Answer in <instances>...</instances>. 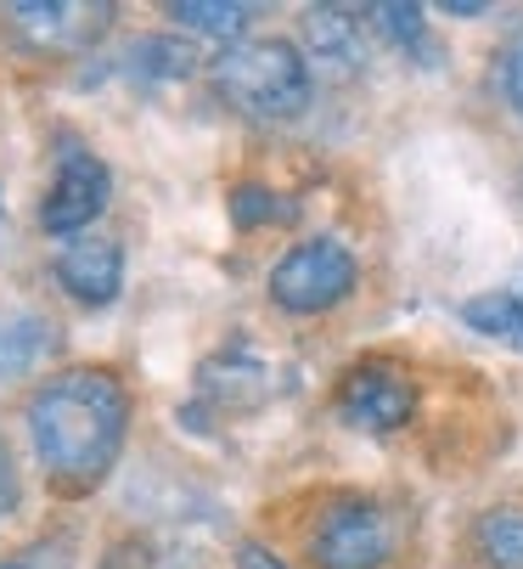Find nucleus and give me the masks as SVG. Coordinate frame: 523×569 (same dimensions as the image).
<instances>
[{"mask_svg":"<svg viewBox=\"0 0 523 569\" xmlns=\"http://www.w3.org/2000/svg\"><path fill=\"white\" fill-rule=\"evenodd\" d=\"M29 440L34 457L46 462V473L62 491H91L102 485L124 451L130 435V395L113 372L102 367H73L46 378L29 395Z\"/></svg>","mask_w":523,"mask_h":569,"instance_id":"f257e3e1","label":"nucleus"},{"mask_svg":"<svg viewBox=\"0 0 523 569\" xmlns=\"http://www.w3.org/2000/svg\"><path fill=\"white\" fill-rule=\"evenodd\" d=\"M214 86L253 119H299L315 97L310 57L293 40H242L214 57Z\"/></svg>","mask_w":523,"mask_h":569,"instance_id":"f03ea898","label":"nucleus"},{"mask_svg":"<svg viewBox=\"0 0 523 569\" xmlns=\"http://www.w3.org/2000/svg\"><path fill=\"white\" fill-rule=\"evenodd\" d=\"M355 254L343 249L338 237H304L271 266V299L293 316H315L349 299L355 288Z\"/></svg>","mask_w":523,"mask_h":569,"instance_id":"7ed1b4c3","label":"nucleus"},{"mask_svg":"<svg viewBox=\"0 0 523 569\" xmlns=\"http://www.w3.org/2000/svg\"><path fill=\"white\" fill-rule=\"evenodd\" d=\"M389 552H394V519L372 497H338L310 530L315 569H383Z\"/></svg>","mask_w":523,"mask_h":569,"instance_id":"20e7f679","label":"nucleus"},{"mask_svg":"<svg viewBox=\"0 0 523 569\" xmlns=\"http://www.w3.org/2000/svg\"><path fill=\"white\" fill-rule=\"evenodd\" d=\"M108 203H113L108 164L79 136H57V181H51V192L40 203V226L51 237H84Z\"/></svg>","mask_w":523,"mask_h":569,"instance_id":"39448f33","label":"nucleus"},{"mask_svg":"<svg viewBox=\"0 0 523 569\" xmlns=\"http://www.w3.org/2000/svg\"><path fill=\"white\" fill-rule=\"evenodd\" d=\"M338 412H343V423H355L366 435H394L416 412V383L394 361H361L338 383Z\"/></svg>","mask_w":523,"mask_h":569,"instance_id":"423d86ee","label":"nucleus"},{"mask_svg":"<svg viewBox=\"0 0 523 569\" xmlns=\"http://www.w3.org/2000/svg\"><path fill=\"white\" fill-rule=\"evenodd\" d=\"M0 18L34 51H84L108 34L113 7L108 0H23V7H7Z\"/></svg>","mask_w":523,"mask_h":569,"instance_id":"0eeeda50","label":"nucleus"},{"mask_svg":"<svg viewBox=\"0 0 523 569\" xmlns=\"http://www.w3.org/2000/svg\"><path fill=\"white\" fill-rule=\"evenodd\" d=\"M57 282H62V293H73L79 305H91V310H102V305H113L119 299V288H124V254H119V242L113 237H68L62 249H57Z\"/></svg>","mask_w":523,"mask_h":569,"instance_id":"6e6552de","label":"nucleus"},{"mask_svg":"<svg viewBox=\"0 0 523 569\" xmlns=\"http://www.w3.org/2000/svg\"><path fill=\"white\" fill-rule=\"evenodd\" d=\"M304 51L326 73H355L366 62V23L355 7H310L304 12Z\"/></svg>","mask_w":523,"mask_h":569,"instance_id":"1a4fd4ad","label":"nucleus"},{"mask_svg":"<svg viewBox=\"0 0 523 569\" xmlns=\"http://www.w3.org/2000/svg\"><path fill=\"white\" fill-rule=\"evenodd\" d=\"M462 321H467L473 333L495 339V345H512V350H523V299H517L512 288H495V293H479V299H467V305H462Z\"/></svg>","mask_w":523,"mask_h":569,"instance_id":"9d476101","label":"nucleus"},{"mask_svg":"<svg viewBox=\"0 0 523 569\" xmlns=\"http://www.w3.org/2000/svg\"><path fill=\"white\" fill-rule=\"evenodd\" d=\"M181 29H192V34H209V40H231V46H242V29H248V18H253V7H237V0H169L163 7Z\"/></svg>","mask_w":523,"mask_h":569,"instance_id":"9b49d317","label":"nucleus"},{"mask_svg":"<svg viewBox=\"0 0 523 569\" xmlns=\"http://www.w3.org/2000/svg\"><path fill=\"white\" fill-rule=\"evenodd\" d=\"M484 569H523V508H495L479 519V536H473Z\"/></svg>","mask_w":523,"mask_h":569,"instance_id":"f8f14e48","label":"nucleus"},{"mask_svg":"<svg viewBox=\"0 0 523 569\" xmlns=\"http://www.w3.org/2000/svg\"><path fill=\"white\" fill-rule=\"evenodd\" d=\"M51 345H57V328H51V321H40V316H12V321H0V372L34 367Z\"/></svg>","mask_w":523,"mask_h":569,"instance_id":"ddd939ff","label":"nucleus"},{"mask_svg":"<svg viewBox=\"0 0 523 569\" xmlns=\"http://www.w3.org/2000/svg\"><path fill=\"white\" fill-rule=\"evenodd\" d=\"M130 62H135V73H147V79H187V73H192V51H187L181 40H163V34L135 40Z\"/></svg>","mask_w":523,"mask_h":569,"instance_id":"4468645a","label":"nucleus"},{"mask_svg":"<svg viewBox=\"0 0 523 569\" xmlns=\"http://www.w3.org/2000/svg\"><path fill=\"white\" fill-rule=\"evenodd\" d=\"M293 214V203L288 198H276L271 187H237L231 192V220L242 226V231H253V226H271V220H288Z\"/></svg>","mask_w":523,"mask_h":569,"instance_id":"2eb2a0df","label":"nucleus"},{"mask_svg":"<svg viewBox=\"0 0 523 569\" xmlns=\"http://www.w3.org/2000/svg\"><path fill=\"white\" fill-rule=\"evenodd\" d=\"M400 51H428V23H422V7H394V0H389V7H372L366 12Z\"/></svg>","mask_w":523,"mask_h":569,"instance_id":"dca6fc26","label":"nucleus"},{"mask_svg":"<svg viewBox=\"0 0 523 569\" xmlns=\"http://www.w3.org/2000/svg\"><path fill=\"white\" fill-rule=\"evenodd\" d=\"M97 569H163V563H158V552H152L147 541H135V536H130V541H113V547L102 552V563H97Z\"/></svg>","mask_w":523,"mask_h":569,"instance_id":"f3484780","label":"nucleus"},{"mask_svg":"<svg viewBox=\"0 0 523 569\" xmlns=\"http://www.w3.org/2000/svg\"><path fill=\"white\" fill-rule=\"evenodd\" d=\"M12 508H18V468H12L7 440H0V519H7Z\"/></svg>","mask_w":523,"mask_h":569,"instance_id":"a211bd4d","label":"nucleus"},{"mask_svg":"<svg viewBox=\"0 0 523 569\" xmlns=\"http://www.w3.org/2000/svg\"><path fill=\"white\" fill-rule=\"evenodd\" d=\"M237 569H288L271 547H259V541H242L237 547Z\"/></svg>","mask_w":523,"mask_h":569,"instance_id":"6ab92c4d","label":"nucleus"},{"mask_svg":"<svg viewBox=\"0 0 523 569\" xmlns=\"http://www.w3.org/2000/svg\"><path fill=\"white\" fill-rule=\"evenodd\" d=\"M506 97H512V108L523 113V40H517V51L506 57Z\"/></svg>","mask_w":523,"mask_h":569,"instance_id":"aec40b11","label":"nucleus"},{"mask_svg":"<svg viewBox=\"0 0 523 569\" xmlns=\"http://www.w3.org/2000/svg\"><path fill=\"white\" fill-rule=\"evenodd\" d=\"M445 12L451 18H484L490 7H479V0H445Z\"/></svg>","mask_w":523,"mask_h":569,"instance_id":"412c9836","label":"nucleus"},{"mask_svg":"<svg viewBox=\"0 0 523 569\" xmlns=\"http://www.w3.org/2000/svg\"><path fill=\"white\" fill-rule=\"evenodd\" d=\"M512 293H517V299H523V271H517V282H512Z\"/></svg>","mask_w":523,"mask_h":569,"instance_id":"4be33fe9","label":"nucleus"},{"mask_svg":"<svg viewBox=\"0 0 523 569\" xmlns=\"http://www.w3.org/2000/svg\"><path fill=\"white\" fill-rule=\"evenodd\" d=\"M0 569H23V563H0Z\"/></svg>","mask_w":523,"mask_h":569,"instance_id":"5701e85b","label":"nucleus"}]
</instances>
